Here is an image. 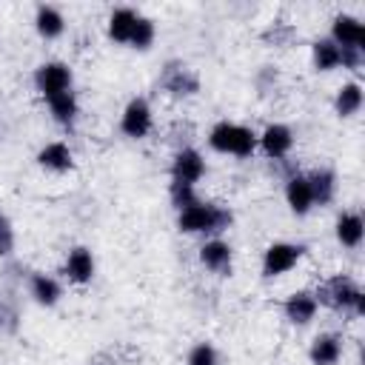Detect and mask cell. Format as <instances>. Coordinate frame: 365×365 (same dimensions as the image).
Returning a JSON list of instances; mask_svg holds the SVG:
<instances>
[{
    "label": "cell",
    "instance_id": "2",
    "mask_svg": "<svg viewBox=\"0 0 365 365\" xmlns=\"http://www.w3.org/2000/svg\"><path fill=\"white\" fill-rule=\"evenodd\" d=\"M317 302L331 308V311H342V314H354V317H365V291L359 288V282L348 274H334L325 282L317 285L314 291Z\"/></svg>",
    "mask_w": 365,
    "mask_h": 365
},
{
    "label": "cell",
    "instance_id": "17",
    "mask_svg": "<svg viewBox=\"0 0 365 365\" xmlns=\"http://www.w3.org/2000/svg\"><path fill=\"white\" fill-rule=\"evenodd\" d=\"M137 17H140V11H134L131 6H117V9H111V14H108V20H106V34H108V40H111V43H120V46H128L131 31H134V26H137Z\"/></svg>",
    "mask_w": 365,
    "mask_h": 365
},
{
    "label": "cell",
    "instance_id": "16",
    "mask_svg": "<svg viewBox=\"0 0 365 365\" xmlns=\"http://www.w3.org/2000/svg\"><path fill=\"white\" fill-rule=\"evenodd\" d=\"M285 202H288L291 214H297V217H308L311 214L314 200H311V188H308V177L305 174H299V171L288 174V180H285Z\"/></svg>",
    "mask_w": 365,
    "mask_h": 365
},
{
    "label": "cell",
    "instance_id": "1",
    "mask_svg": "<svg viewBox=\"0 0 365 365\" xmlns=\"http://www.w3.org/2000/svg\"><path fill=\"white\" fill-rule=\"evenodd\" d=\"M234 222V211L228 205L220 202H205V200H194L191 205H185L182 211H177V228L182 234H208V237H220L222 231H228Z\"/></svg>",
    "mask_w": 365,
    "mask_h": 365
},
{
    "label": "cell",
    "instance_id": "6",
    "mask_svg": "<svg viewBox=\"0 0 365 365\" xmlns=\"http://www.w3.org/2000/svg\"><path fill=\"white\" fill-rule=\"evenodd\" d=\"M154 128V111L145 97H131L120 114V131L128 140H143Z\"/></svg>",
    "mask_w": 365,
    "mask_h": 365
},
{
    "label": "cell",
    "instance_id": "5",
    "mask_svg": "<svg viewBox=\"0 0 365 365\" xmlns=\"http://www.w3.org/2000/svg\"><path fill=\"white\" fill-rule=\"evenodd\" d=\"M71 83H74V71L63 60H46L34 68V88L40 91L43 100H51L63 91H71Z\"/></svg>",
    "mask_w": 365,
    "mask_h": 365
},
{
    "label": "cell",
    "instance_id": "9",
    "mask_svg": "<svg viewBox=\"0 0 365 365\" xmlns=\"http://www.w3.org/2000/svg\"><path fill=\"white\" fill-rule=\"evenodd\" d=\"M94 271H97V259L91 254V248L86 245H74L66 259H63V277L74 285H86L94 279Z\"/></svg>",
    "mask_w": 365,
    "mask_h": 365
},
{
    "label": "cell",
    "instance_id": "29",
    "mask_svg": "<svg viewBox=\"0 0 365 365\" xmlns=\"http://www.w3.org/2000/svg\"><path fill=\"white\" fill-rule=\"evenodd\" d=\"M185 365H220V354L208 339H202V342L191 345V351L185 356Z\"/></svg>",
    "mask_w": 365,
    "mask_h": 365
},
{
    "label": "cell",
    "instance_id": "12",
    "mask_svg": "<svg viewBox=\"0 0 365 365\" xmlns=\"http://www.w3.org/2000/svg\"><path fill=\"white\" fill-rule=\"evenodd\" d=\"M319 311V302L314 297V291H294L282 299V317L291 322V325H311L314 317Z\"/></svg>",
    "mask_w": 365,
    "mask_h": 365
},
{
    "label": "cell",
    "instance_id": "23",
    "mask_svg": "<svg viewBox=\"0 0 365 365\" xmlns=\"http://www.w3.org/2000/svg\"><path fill=\"white\" fill-rule=\"evenodd\" d=\"M237 134H240V123L220 120V123H214L211 131H208V145H211L217 154H231V157H234Z\"/></svg>",
    "mask_w": 365,
    "mask_h": 365
},
{
    "label": "cell",
    "instance_id": "8",
    "mask_svg": "<svg viewBox=\"0 0 365 365\" xmlns=\"http://www.w3.org/2000/svg\"><path fill=\"white\" fill-rule=\"evenodd\" d=\"M200 262L202 268H208L217 277H228L234 268V248L222 240V237H208L200 245Z\"/></svg>",
    "mask_w": 365,
    "mask_h": 365
},
{
    "label": "cell",
    "instance_id": "4",
    "mask_svg": "<svg viewBox=\"0 0 365 365\" xmlns=\"http://www.w3.org/2000/svg\"><path fill=\"white\" fill-rule=\"evenodd\" d=\"M157 86H160L165 94L177 97V100H185V97L200 94V77H197V71H194L188 63H182V60H168L165 68L160 71Z\"/></svg>",
    "mask_w": 365,
    "mask_h": 365
},
{
    "label": "cell",
    "instance_id": "26",
    "mask_svg": "<svg viewBox=\"0 0 365 365\" xmlns=\"http://www.w3.org/2000/svg\"><path fill=\"white\" fill-rule=\"evenodd\" d=\"M154 37H157V26H154V20L140 14V17H137V26H134V31H131L128 46L137 48V51H148V48L154 46Z\"/></svg>",
    "mask_w": 365,
    "mask_h": 365
},
{
    "label": "cell",
    "instance_id": "15",
    "mask_svg": "<svg viewBox=\"0 0 365 365\" xmlns=\"http://www.w3.org/2000/svg\"><path fill=\"white\" fill-rule=\"evenodd\" d=\"M29 297L43 308H54L63 297V285L57 277H51L46 271H31L29 274Z\"/></svg>",
    "mask_w": 365,
    "mask_h": 365
},
{
    "label": "cell",
    "instance_id": "11",
    "mask_svg": "<svg viewBox=\"0 0 365 365\" xmlns=\"http://www.w3.org/2000/svg\"><path fill=\"white\" fill-rule=\"evenodd\" d=\"M339 48H362L365 51V26L354 14H336L331 20V34H328Z\"/></svg>",
    "mask_w": 365,
    "mask_h": 365
},
{
    "label": "cell",
    "instance_id": "3",
    "mask_svg": "<svg viewBox=\"0 0 365 365\" xmlns=\"http://www.w3.org/2000/svg\"><path fill=\"white\" fill-rule=\"evenodd\" d=\"M305 245L302 242H288V240H277L271 242L265 251H262V262H259V271L265 279H274V277H282L288 274L302 257H305Z\"/></svg>",
    "mask_w": 365,
    "mask_h": 365
},
{
    "label": "cell",
    "instance_id": "27",
    "mask_svg": "<svg viewBox=\"0 0 365 365\" xmlns=\"http://www.w3.org/2000/svg\"><path fill=\"white\" fill-rule=\"evenodd\" d=\"M294 37H297V29H294L291 23H285V20H277V23H271V26L262 31V40H265L268 46H279V48L291 46Z\"/></svg>",
    "mask_w": 365,
    "mask_h": 365
},
{
    "label": "cell",
    "instance_id": "13",
    "mask_svg": "<svg viewBox=\"0 0 365 365\" xmlns=\"http://www.w3.org/2000/svg\"><path fill=\"white\" fill-rule=\"evenodd\" d=\"M34 160H37L40 168H46L51 174H66V171L74 168V151L63 140H51L46 145H40V151H37Z\"/></svg>",
    "mask_w": 365,
    "mask_h": 365
},
{
    "label": "cell",
    "instance_id": "30",
    "mask_svg": "<svg viewBox=\"0 0 365 365\" xmlns=\"http://www.w3.org/2000/svg\"><path fill=\"white\" fill-rule=\"evenodd\" d=\"M14 245H17L14 225H11V220L0 211V259H9V257L14 254Z\"/></svg>",
    "mask_w": 365,
    "mask_h": 365
},
{
    "label": "cell",
    "instance_id": "24",
    "mask_svg": "<svg viewBox=\"0 0 365 365\" xmlns=\"http://www.w3.org/2000/svg\"><path fill=\"white\" fill-rule=\"evenodd\" d=\"M311 63L317 71H334L339 68V46L331 37H319L311 43Z\"/></svg>",
    "mask_w": 365,
    "mask_h": 365
},
{
    "label": "cell",
    "instance_id": "14",
    "mask_svg": "<svg viewBox=\"0 0 365 365\" xmlns=\"http://www.w3.org/2000/svg\"><path fill=\"white\" fill-rule=\"evenodd\" d=\"M342 351H345L342 336L334 331H325V334H317L311 339L308 359H311V365H336L342 359Z\"/></svg>",
    "mask_w": 365,
    "mask_h": 365
},
{
    "label": "cell",
    "instance_id": "31",
    "mask_svg": "<svg viewBox=\"0 0 365 365\" xmlns=\"http://www.w3.org/2000/svg\"><path fill=\"white\" fill-rule=\"evenodd\" d=\"M362 63H365V51L362 48H339V68L359 71Z\"/></svg>",
    "mask_w": 365,
    "mask_h": 365
},
{
    "label": "cell",
    "instance_id": "21",
    "mask_svg": "<svg viewBox=\"0 0 365 365\" xmlns=\"http://www.w3.org/2000/svg\"><path fill=\"white\" fill-rule=\"evenodd\" d=\"M362 103H365V94H362V86L356 80H348L336 88L334 94V111L336 117L348 120V117H356L362 111Z\"/></svg>",
    "mask_w": 365,
    "mask_h": 365
},
{
    "label": "cell",
    "instance_id": "10",
    "mask_svg": "<svg viewBox=\"0 0 365 365\" xmlns=\"http://www.w3.org/2000/svg\"><path fill=\"white\" fill-rule=\"evenodd\" d=\"M202 177H205V160H202V154L197 148H191V145L177 148V154L171 160V180L197 185Z\"/></svg>",
    "mask_w": 365,
    "mask_h": 365
},
{
    "label": "cell",
    "instance_id": "18",
    "mask_svg": "<svg viewBox=\"0 0 365 365\" xmlns=\"http://www.w3.org/2000/svg\"><path fill=\"white\" fill-rule=\"evenodd\" d=\"M334 237L342 248H359L365 237V220L359 211H342L334 222Z\"/></svg>",
    "mask_w": 365,
    "mask_h": 365
},
{
    "label": "cell",
    "instance_id": "25",
    "mask_svg": "<svg viewBox=\"0 0 365 365\" xmlns=\"http://www.w3.org/2000/svg\"><path fill=\"white\" fill-rule=\"evenodd\" d=\"M20 328V305L11 294L0 291V334H17Z\"/></svg>",
    "mask_w": 365,
    "mask_h": 365
},
{
    "label": "cell",
    "instance_id": "19",
    "mask_svg": "<svg viewBox=\"0 0 365 365\" xmlns=\"http://www.w3.org/2000/svg\"><path fill=\"white\" fill-rule=\"evenodd\" d=\"M305 177H308V188H311L314 205H331L334 197H336V171L328 168V165H319Z\"/></svg>",
    "mask_w": 365,
    "mask_h": 365
},
{
    "label": "cell",
    "instance_id": "20",
    "mask_svg": "<svg viewBox=\"0 0 365 365\" xmlns=\"http://www.w3.org/2000/svg\"><path fill=\"white\" fill-rule=\"evenodd\" d=\"M34 31L43 37V40H57L63 31H66V17L57 6L51 3H40L34 9Z\"/></svg>",
    "mask_w": 365,
    "mask_h": 365
},
{
    "label": "cell",
    "instance_id": "7",
    "mask_svg": "<svg viewBox=\"0 0 365 365\" xmlns=\"http://www.w3.org/2000/svg\"><path fill=\"white\" fill-rule=\"evenodd\" d=\"M257 137H259L257 148H262V154L268 160H285L294 148V131L285 123H268L262 128V134H257Z\"/></svg>",
    "mask_w": 365,
    "mask_h": 365
},
{
    "label": "cell",
    "instance_id": "22",
    "mask_svg": "<svg viewBox=\"0 0 365 365\" xmlns=\"http://www.w3.org/2000/svg\"><path fill=\"white\" fill-rule=\"evenodd\" d=\"M46 103H48V111H51V117H54L57 125L71 128L77 123V117H80V100H77L74 88L71 91H63V94H57V97H51Z\"/></svg>",
    "mask_w": 365,
    "mask_h": 365
},
{
    "label": "cell",
    "instance_id": "28",
    "mask_svg": "<svg viewBox=\"0 0 365 365\" xmlns=\"http://www.w3.org/2000/svg\"><path fill=\"white\" fill-rule=\"evenodd\" d=\"M168 200H171V205H174L177 211H182L185 205H191L194 200H200V197H197V185L171 180V182H168Z\"/></svg>",
    "mask_w": 365,
    "mask_h": 365
}]
</instances>
